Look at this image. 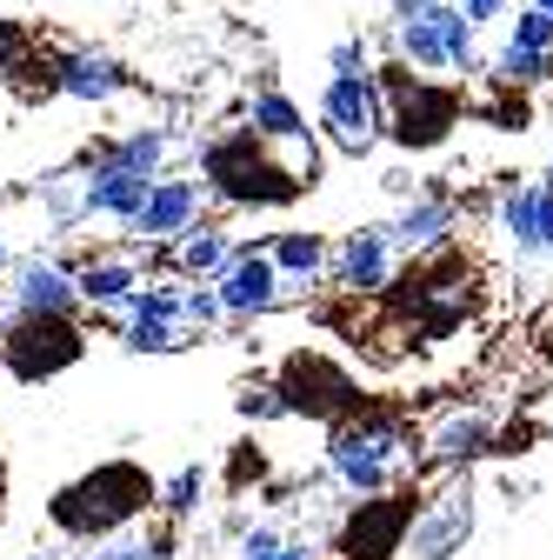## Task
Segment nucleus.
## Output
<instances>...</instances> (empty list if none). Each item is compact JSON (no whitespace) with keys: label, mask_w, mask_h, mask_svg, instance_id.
I'll return each instance as SVG.
<instances>
[{"label":"nucleus","mask_w":553,"mask_h":560,"mask_svg":"<svg viewBox=\"0 0 553 560\" xmlns=\"http://www.w3.org/2000/svg\"><path fill=\"white\" fill-rule=\"evenodd\" d=\"M193 161H200V187L207 200H227V207H281L294 200L307 180L281 161H267V140L234 127V133H214V140H193Z\"/></svg>","instance_id":"1"},{"label":"nucleus","mask_w":553,"mask_h":560,"mask_svg":"<svg viewBox=\"0 0 553 560\" xmlns=\"http://www.w3.org/2000/svg\"><path fill=\"white\" fill-rule=\"evenodd\" d=\"M154 508V480L133 467V460H107L94 474H81L74 487H60L47 501V521L67 534V540H101L127 521H141Z\"/></svg>","instance_id":"2"},{"label":"nucleus","mask_w":553,"mask_h":560,"mask_svg":"<svg viewBox=\"0 0 553 560\" xmlns=\"http://www.w3.org/2000/svg\"><path fill=\"white\" fill-rule=\"evenodd\" d=\"M407 467V434L393 420H340L327 434V474L348 487L354 501L367 494H393V480Z\"/></svg>","instance_id":"3"},{"label":"nucleus","mask_w":553,"mask_h":560,"mask_svg":"<svg viewBox=\"0 0 553 560\" xmlns=\"http://www.w3.org/2000/svg\"><path fill=\"white\" fill-rule=\"evenodd\" d=\"M0 361L14 381H54L81 361V327L60 314H8L0 320Z\"/></svg>","instance_id":"4"},{"label":"nucleus","mask_w":553,"mask_h":560,"mask_svg":"<svg viewBox=\"0 0 553 560\" xmlns=\"http://www.w3.org/2000/svg\"><path fill=\"white\" fill-rule=\"evenodd\" d=\"M320 127H327L333 148L354 154V161H367L380 148V140H387V101L374 88V67H367V74H327V88H320Z\"/></svg>","instance_id":"5"},{"label":"nucleus","mask_w":553,"mask_h":560,"mask_svg":"<svg viewBox=\"0 0 553 560\" xmlns=\"http://www.w3.org/2000/svg\"><path fill=\"white\" fill-rule=\"evenodd\" d=\"M200 214H207V187H200V180H187V174H154L148 200L120 221V234H127L133 247H167V241H174L180 228H193Z\"/></svg>","instance_id":"6"},{"label":"nucleus","mask_w":553,"mask_h":560,"mask_svg":"<svg viewBox=\"0 0 553 560\" xmlns=\"http://www.w3.org/2000/svg\"><path fill=\"white\" fill-rule=\"evenodd\" d=\"M8 301H14V314H60V320L87 314V301L74 288V260H60V254L8 260Z\"/></svg>","instance_id":"7"},{"label":"nucleus","mask_w":553,"mask_h":560,"mask_svg":"<svg viewBox=\"0 0 553 560\" xmlns=\"http://www.w3.org/2000/svg\"><path fill=\"white\" fill-rule=\"evenodd\" d=\"M247 133H260L267 148H281L287 154V167L314 187V167H320V154H314V127H307V114L273 88V81H260L254 94H247Z\"/></svg>","instance_id":"8"},{"label":"nucleus","mask_w":553,"mask_h":560,"mask_svg":"<svg viewBox=\"0 0 553 560\" xmlns=\"http://www.w3.org/2000/svg\"><path fill=\"white\" fill-rule=\"evenodd\" d=\"M473 521H480V508H473V487H447L440 501H427L421 514L407 521V534H400V553H413V560H454V553L473 540Z\"/></svg>","instance_id":"9"},{"label":"nucleus","mask_w":553,"mask_h":560,"mask_svg":"<svg viewBox=\"0 0 553 560\" xmlns=\"http://www.w3.org/2000/svg\"><path fill=\"white\" fill-rule=\"evenodd\" d=\"M454 228H460V200H454L447 180H421V187L400 200V214L387 221L393 254H434V247H447Z\"/></svg>","instance_id":"10"},{"label":"nucleus","mask_w":553,"mask_h":560,"mask_svg":"<svg viewBox=\"0 0 553 560\" xmlns=\"http://www.w3.org/2000/svg\"><path fill=\"white\" fill-rule=\"evenodd\" d=\"M133 88V74L101 54V47H54V101H74V107H107Z\"/></svg>","instance_id":"11"},{"label":"nucleus","mask_w":553,"mask_h":560,"mask_svg":"<svg viewBox=\"0 0 553 560\" xmlns=\"http://www.w3.org/2000/svg\"><path fill=\"white\" fill-rule=\"evenodd\" d=\"M214 294H221V314L227 320H260V314H273L281 307V273H273V260H267V247H234V260L214 273Z\"/></svg>","instance_id":"12"},{"label":"nucleus","mask_w":553,"mask_h":560,"mask_svg":"<svg viewBox=\"0 0 553 560\" xmlns=\"http://www.w3.org/2000/svg\"><path fill=\"white\" fill-rule=\"evenodd\" d=\"M141 280H148L141 247H114V254L74 260V288H81V301H87L101 320H114V327H120V314H127V301H133V288H141Z\"/></svg>","instance_id":"13"},{"label":"nucleus","mask_w":553,"mask_h":560,"mask_svg":"<svg viewBox=\"0 0 553 560\" xmlns=\"http://www.w3.org/2000/svg\"><path fill=\"white\" fill-rule=\"evenodd\" d=\"M494 228H501V241H507V254L520 260V267H540V260H553V241H546V228H540V180H501L494 187Z\"/></svg>","instance_id":"14"},{"label":"nucleus","mask_w":553,"mask_h":560,"mask_svg":"<svg viewBox=\"0 0 553 560\" xmlns=\"http://www.w3.org/2000/svg\"><path fill=\"white\" fill-rule=\"evenodd\" d=\"M327 273H333V288H348V294H380L393 280V234L387 228L340 234V247H327Z\"/></svg>","instance_id":"15"},{"label":"nucleus","mask_w":553,"mask_h":560,"mask_svg":"<svg viewBox=\"0 0 553 560\" xmlns=\"http://www.w3.org/2000/svg\"><path fill=\"white\" fill-rule=\"evenodd\" d=\"M234 234L221 228V221H193V228H180L174 241H167V260H174V273L180 280H214L227 260H234Z\"/></svg>","instance_id":"16"},{"label":"nucleus","mask_w":553,"mask_h":560,"mask_svg":"<svg viewBox=\"0 0 553 560\" xmlns=\"http://www.w3.org/2000/svg\"><path fill=\"white\" fill-rule=\"evenodd\" d=\"M174 148H180V140H174L167 127H133V133H120V140H94L81 161H107V167H127V174H167Z\"/></svg>","instance_id":"17"},{"label":"nucleus","mask_w":553,"mask_h":560,"mask_svg":"<svg viewBox=\"0 0 553 560\" xmlns=\"http://www.w3.org/2000/svg\"><path fill=\"white\" fill-rule=\"evenodd\" d=\"M348 381H340L333 368H320V361H294L287 368V381H281V400H287V413H333V407H348Z\"/></svg>","instance_id":"18"},{"label":"nucleus","mask_w":553,"mask_h":560,"mask_svg":"<svg viewBox=\"0 0 553 560\" xmlns=\"http://www.w3.org/2000/svg\"><path fill=\"white\" fill-rule=\"evenodd\" d=\"M267 260L281 273V288H314L327 273V234H307V228H287L267 241Z\"/></svg>","instance_id":"19"},{"label":"nucleus","mask_w":553,"mask_h":560,"mask_svg":"<svg viewBox=\"0 0 553 560\" xmlns=\"http://www.w3.org/2000/svg\"><path fill=\"white\" fill-rule=\"evenodd\" d=\"M494 447V413H447L440 428L427 434V454L434 460H447V467H460V460H473V454H487Z\"/></svg>","instance_id":"20"},{"label":"nucleus","mask_w":553,"mask_h":560,"mask_svg":"<svg viewBox=\"0 0 553 560\" xmlns=\"http://www.w3.org/2000/svg\"><path fill=\"white\" fill-rule=\"evenodd\" d=\"M234 560H320V547L281 521H247L234 540Z\"/></svg>","instance_id":"21"},{"label":"nucleus","mask_w":553,"mask_h":560,"mask_svg":"<svg viewBox=\"0 0 553 560\" xmlns=\"http://www.w3.org/2000/svg\"><path fill=\"white\" fill-rule=\"evenodd\" d=\"M207 487H214V474H207L200 460H187V467H174L167 480H154V508L180 527V521H193V514L207 508Z\"/></svg>","instance_id":"22"},{"label":"nucleus","mask_w":553,"mask_h":560,"mask_svg":"<svg viewBox=\"0 0 553 560\" xmlns=\"http://www.w3.org/2000/svg\"><path fill=\"white\" fill-rule=\"evenodd\" d=\"M120 340L133 347V354H174V347H187L193 334H187L174 314H127V320H120Z\"/></svg>","instance_id":"23"},{"label":"nucleus","mask_w":553,"mask_h":560,"mask_svg":"<svg viewBox=\"0 0 553 560\" xmlns=\"http://www.w3.org/2000/svg\"><path fill=\"white\" fill-rule=\"evenodd\" d=\"M487 74L501 81V88H540L546 74H553V54H540V47H501L494 60H487Z\"/></svg>","instance_id":"24"},{"label":"nucleus","mask_w":553,"mask_h":560,"mask_svg":"<svg viewBox=\"0 0 553 560\" xmlns=\"http://www.w3.org/2000/svg\"><path fill=\"white\" fill-rule=\"evenodd\" d=\"M40 207H47V228L54 234H74L87 214H81V174H47L40 180Z\"/></svg>","instance_id":"25"},{"label":"nucleus","mask_w":553,"mask_h":560,"mask_svg":"<svg viewBox=\"0 0 553 560\" xmlns=\"http://www.w3.org/2000/svg\"><path fill=\"white\" fill-rule=\"evenodd\" d=\"M180 320H187V334H207V327L227 320V314H221V294H214V280H187V288H180Z\"/></svg>","instance_id":"26"},{"label":"nucleus","mask_w":553,"mask_h":560,"mask_svg":"<svg viewBox=\"0 0 553 560\" xmlns=\"http://www.w3.org/2000/svg\"><path fill=\"white\" fill-rule=\"evenodd\" d=\"M507 40H514V47H540V54H553V14L527 0V8L507 21Z\"/></svg>","instance_id":"27"},{"label":"nucleus","mask_w":553,"mask_h":560,"mask_svg":"<svg viewBox=\"0 0 553 560\" xmlns=\"http://www.w3.org/2000/svg\"><path fill=\"white\" fill-rule=\"evenodd\" d=\"M234 407H240V420H281V413H287L281 387H267V381H260V387H240V400H234Z\"/></svg>","instance_id":"28"},{"label":"nucleus","mask_w":553,"mask_h":560,"mask_svg":"<svg viewBox=\"0 0 553 560\" xmlns=\"http://www.w3.org/2000/svg\"><path fill=\"white\" fill-rule=\"evenodd\" d=\"M327 74H367V40H361V34L333 40V47H327Z\"/></svg>","instance_id":"29"},{"label":"nucleus","mask_w":553,"mask_h":560,"mask_svg":"<svg viewBox=\"0 0 553 560\" xmlns=\"http://www.w3.org/2000/svg\"><path fill=\"white\" fill-rule=\"evenodd\" d=\"M27 40H34V34H27L21 21H0V74H8V67H14V54H21Z\"/></svg>","instance_id":"30"},{"label":"nucleus","mask_w":553,"mask_h":560,"mask_svg":"<svg viewBox=\"0 0 553 560\" xmlns=\"http://www.w3.org/2000/svg\"><path fill=\"white\" fill-rule=\"evenodd\" d=\"M507 8H514V0H460V14H467L473 27H487V21H501Z\"/></svg>","instance_id":"31"},{"label":"nucleus","mask_w":553,"mask_h":560,"mask_svg":"<svg viewBox=\"0 0 553 560\" xmlns=\"http://www.w3.org/2000/svg\"><path fill=\"white\" fill-rule=\"evenodd\" d=\"M380 187H387L393 200H407L413 187H421V174H413V167H387V174H380Z\"/></svg>","instance_id":"32"},{"label":"nucleus","mask_w":553,"mask_h":560,"mask_svg":"<svg viewBox=\"0 0 553 560\" xmlns=\"http://www.w3.org/2000/svg\"><path fill=\"white\" fill-rule=\"evenodd\" d=\"M8 314H14V301H8V288H0V320H8Z\"/></svg>","instance_id":"33"},{"label":"nucleus","mask_w":553,"mask_h":560,"mask_svg":"<svg viewBox=\"0 0 553 560\" xmlns=\"http://www.w3.org/2000/svg\"><path fill=\"white\" fill-rule=\"evenodd\" d=\"M27 560H67V553H27Z\"/></svg>","instance_id":"34"},{"label":"nucleus","mask_w":553,"mask_h":560,"mask_svg":"<svg viewBox=\"0 0 553 560\" xmlns=\"http://www.w3.org/2000/svg\"><path fill=\"white\" fill-rule=\"evenodd\" d=\"M533 8H546V14H553V0H533Z\"/></svg>","instance_id":"35"},{"label":"nucleus","mask_w":553,"mask_h":560,"mask_svg":"<svg viewBox=\"0 0 553 560\" xmlns=\"http://www.w3.org/2000/svg\"><path fill=\"white\" fill-rule=\"evenodd\" d=\"M174 560H200V553H174Z\"/></svg>","instance_id":"36"}]
</instances>
